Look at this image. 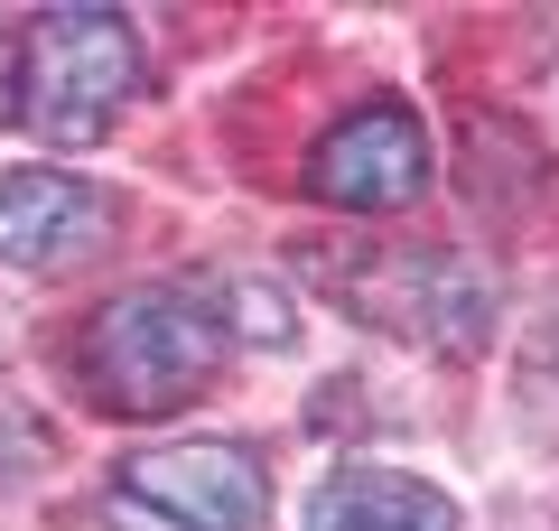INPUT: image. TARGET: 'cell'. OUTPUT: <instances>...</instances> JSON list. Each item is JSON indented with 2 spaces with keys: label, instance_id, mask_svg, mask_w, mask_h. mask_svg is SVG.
Masks as SVG:
<instances>
[{
  "label": "cell",
  "instance_id": "obj_1",
  "mask_svg": "<svg viewBox=\"0 0 559 531\" xmlns=\"http://www.w3.org/2000/svg\"><path fill=\"white\" fill-rule=\"evenodd\" d=\"M234 364V317L205 290H131L84 327V392L112 420H178L187 401H205Z\"/></svg>",
  "mask_w": 559,
  "mask_h": 531
},
{
  "label": "cell",
  "instance_id": "obj_2",
  "mask_svg": "<svg viewBox=\"0 0 559 531\" xmlns=\"http://www.w3.org/2000/svg\"><path fill=\"white\" fill-rule=\"evenodd\" d=\"M140 103V28L121 10H38L10 57V121L38 150H94Z\"/></svg>",
  "mask_w": 559,
  "mask_h": 531
},
{
  "label": "cell",
  "instance_id": "obj_3",
  "mask_svg": "<svg viewBox=\"0 0 559 531\" xmlns=\"http://www.w3.org/2000/svg\"><path fill=\"white\" fill-rule=\"evenodd\" d=\"M345 308H355L364 327L419 345V354L466 364V354H485L495 327H503V280L485 271L476 252H448V243H392V252L345 261Z\"/></svg>",
  "mask_w": 559,
  "mask_h": 531
},
{
  "label": "cell",
  "instance_id": "obj_4",
  "mask_svg": "<svg viewBox=\"0 0 559 531\" xmlns=\"http://www.w3.org/2000/svg\"><path fill=\"white\" fill-rule=\"evenodd\" d=\"M103 512L112 531H261L271 467L242 438H159L112 467Z\"/></svg>",
  "mask_w": 559,
  "mask_h": 531
},
{
  "label": "cell",
  "instance_id": "obj_5",
  "mask_svg": "<svg viewBox=\"0 0 559 531\" xmlns=\"http://www.w3.org/2000/svg\"><path fill=\"white\" fill-rule=\"evenodd\" d=\"M439 177V150H429V121L411 103L373 94L336 121V131L308 150V197L336 205V215H411Z\"/></svg>",
  "mask_w": 559,
  "mask_h": 531
},
{
  "label": "cell",
  "instance_id": "obj_6",
  "mask_svg": "<svg viewBox=\"0 0 559 531\" xmlns=\"http://www.w3.org/2000/svg\"><path fill=\"white\" fill-rule=\"evenodd\" d=\"M112 187H94V177L75 168H47V158H28V168H0V261L28 280H57V271H84V261L112 243Z\"/></svg>",
  "mask_w": 559,
  "mask_h": 531
},
{
  "label": "cell",
  "instance_id": "obj_7",
  "mask_svg": "<svg viewBox=\"0 0 559 531\" xmlns=\"http://www.w3.org/2000/svg\"><path fill=\"white\" fill-rule=\"evenodd\" d=\"M299 531H457V504L429 475H401V467H336L308 494Z\"/></svg>",
  "mask_w": 559,
  "mask_h": 531
}]
</instances>
